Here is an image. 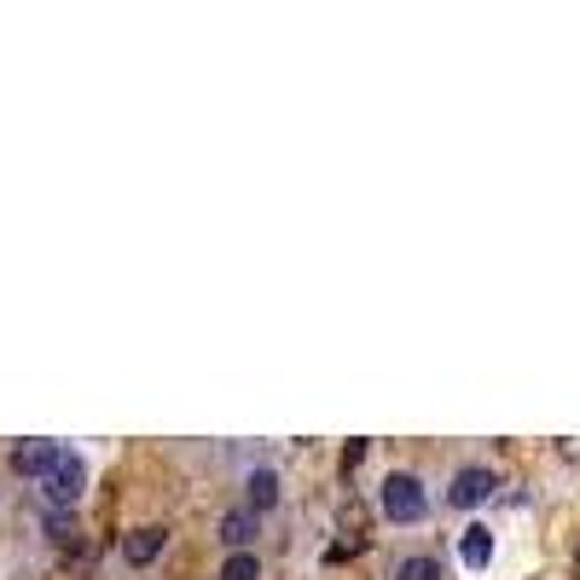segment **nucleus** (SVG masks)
Returning <instances> with one entry per match:
<instances>
[{"mask_svg":"<svg viewBox=\"0 0 580 580\" xmlns=\"http://www.w3.org/2000/svg\"><path fill=\"white\" fill-rule=\"evenodd\" d=\"M59 452H64L59 441H18V447H12V470L47 482V476H53V465H59Z\"/></svg>","mask_w":580,"mask_h":580,"instance_id":"39448f33","label":"nucleus"},{"mask_svg":"<svg viewBox=\"0 0 580 580\" xmlns=\"http://www.w3.org/2000/svg\"><path fill=\"white\" fill-rule=\"evenodd\" d=\"M424 511H430V499H424V482L413 470H389L384 476V517L400 522V528H413L424 522Z\"/></svg>","mask_w":580,"mask_h":580,"instance_id":"f257e3e1","label":"nucleus"},{"mask_svg":"<svg viewBox=\"0 0 580 580\" xmlns=\"http://www.w3.org/2000/svg\"><path fill=\"white\" fill-rule=\"evenodd\" d=\"M360 459H366V441H348V447H343V476L360 470Z\"/></svg>","mask_w":580,"mask_h":580,"instance_id":"f8f14e48","label":"nucleus"},{"mask_svg":"<svg viewBox=\"0 0 580 580\" xmlns=\"http://www.w3.org/2000/svg\"><path fill=\"white\" fill-rule=\"evenodd\" d=\"M459 558H465V569H488L493 563V535H488V528H465V535H459Z\"/></svg>","mask_w":580,"mask_h":580,"instance_id":"6e6552de","label":"nucleus"},{"mask_svg":"<svg viewBox=\"0 0 580 580\" xmlns=\"http://www.w3.org/2000/svg\"><path fill=\"white\" fill-rule=\"evenodd\" d=\"M47 535H53V540H75V511H53V517H47Z\"/></svg>","mask_w":580,"mask_h":580,"instance_id":"9b49d317","label":"nucleus"},{"mask_svg":"<svg viewBox=\"0 0 580 580\" xmlns=\"http://www.w3.org/2000/svg\"><path fill=\"white\" fill-rule=\"evenodd\" d=\"M574 580H580V546H574Z\"/></svg>","mask_w":580,"mask_h":580,"instance_id":"ddd939ff","label":"nucleus"},{"mask_svg":"<svg viewBox=\"0 0 580 580\" xmlns=\"http://www.w3.org/2000/svg\"><path fill=\"white\" fill-rule=\"evenodd\" d=\"M215 580H262V558H256V551H233Z\"/></svg>","mask_w":580,"mask_h":580,"instance_id":"1a4fd4ad","label":"nucleus"},{"mask_svg":"<svg viewBox=\"0 0 580 580\" xmlns=\"http://www.w3.org/2000/svg\"><path fill=\"white\" fill-rule=\"evenodd\" d=\"M244 488H250V511H256V517L279 506V470H267V465H262V470H250V476H244Z\"/></svg>","mask_w":580,"mask_h":580,"instance_id":"423d86ee","label":"nucleus"},{"mask_svg":"<svg viewBox=\"0 0 580 580\" xmlns=\"http://www.w3.org/2000/svg\"><path fill=\"white\" fill-rule=\"evenodd\" d=\"M163 546H169V528L145 522V528H134V535H122V563H134V569H151V563L163 558Z\"/></svg>","mask_w":580,"mask_h":580,"instance_id":"20e7f679","label":"nucleus"},{"mask_svg":"<svg viewBox=\"0 0 580 580\" xmlns=\"http://www.w3.org/2000/svg\"><path fill=\"white\" fill-rule=\"evenodd\" d=\"M395 580H447V574H441L436 558H424V551H418V558H400L395 563Z\"/></svg>","mask_w":580,"mask_h":580,"instance_id":"9d476101","label":"nucleus"},{"mask_svg":"<svg viewBox=\"0 0 580 580\" xmlns=\"http://www.w3.org/2000/svg\"><path fill=\"white\" fill-rule=\"evenodd\" d=\"M82 488H88V465L75 459V452H59L53 476H47V482H41L47 506H53V511H75V499H82Z\"/></svg>","mask_w":580,"mask_h":580,"instance_id":"f03ea898","label":"nucleus"},{"mask_svg":"<svg viewBox=\"0 0 580 580\" xmlns=\"http://www.w3.org/2000/svg\"><path fill=\"white\" fill-rule=\"evenodd\" d=\"M493 493H499V476H493L488 465H465L459 476H452V488H447V506L476 511V506H488Z\"/></svg>","mask_w":580,"mask_h":580,"instance_id":"7ed1b4c3","label":"nucleus"},{"mask_svg":"<svg viewBox=\"0 0 580 580\" xmlns=\"http://www.w3.org/2000/svg\"><path fill=\"white\" fill-rule=\"evenodd\" d=\"M250 540H256V511H226L221 517V546L226 551H250Z\"/></svg>","mask_w":580,"mask_h":580,"instance_id":"0eeeda50","label":"nucleus"}]
</instances>
